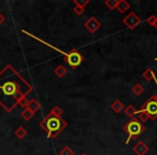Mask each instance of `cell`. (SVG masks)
Segmentation results:
<instances>
[{
    "label": "cell",
    "mask_w": 157,
    "mask_h": 155,
    "mask_svg": "<svg viewBox=\"0 0 157 155\" xmlns=\"http://www.w3.org/2000/svg\"><path fill=\"white\" fill-rule=\"evenodd\" d=\"M84 26H85L90 33H95V31L98 30V28L100 27V23H99L95 17H90L87 22H85Z\"/></svg>",
    "instance_id": "obj_6"
},
{
    "label": "cell",
    "mask_w": 157,
    "mask_h": 155,
    "mask_svg": "<svg viewBox=\"0 0 157 155\" xmlns=\"http://www.w3.org/2000/svg\"><path fill=\"white\" fill-rule=\"evenodd\" d=\"M31 90L33 86L12 66H6L0 72V105L8 112H11Z\"/></svg>",
    "instance_id": "obj_1"
},
{
    "label": "cell",
    "mask_w": 157,
    "mask_h": 155,
    "mask_svg": "<svg viewBox=\"0 0 157 155\" xmlns=\"http://www.w3.org/2000/svg\"><path fill=\"white\" fill-rule=\"evenodd\" d=\"M3 22H5V16H3V15H2V14L0 13V25L2 24V23H3Z\"/></svg>",
    "instance_id": "obj_17"
},
{
    "label": "cell",
    "mask_w": 157,
    "mask_h": 155,
    "mask_svg": "<svg viewBox=\"0 0 157 155\" xmlns=\"http://www.w3.org/2000/svg\"><path fill=\"white\" fill-rule=\"evenodd\" d=\"M60 155H73V151L68 146H65L63 150L60 151Z\"/></svg>",
    "instance_id": "obj_12"
},
{
    "label": "cell",
    "mask_w": 157,
    "mask_h": 155,
    "mask_svg": "<svg viewBox=\"0 0 157 155\" xmlns=\"http://www.w3.org/2000/svg\"><path fill=\"white\" fill-rule=\"evenodd\" d=\"M81 155H86V154H84V153H82V154Z\"/></svg>",
    "instance_id": "obj_18"
},
{
    "label": "cell",
    "mask_w": 157,
    "mask_h": 155,
    "mask_svg": "<svg viewBox=\"0 0 157 155\" xmlns=\"http://www.w3.org/2000/svg\"><path fill=\"white\" fill-rule=\"evenodd\" d=\"M122 108H123V105L120 103V101H115V103L112 105V109H113L114 111H116V112L121 111V110H122Z\"/></svg>",
    "instance_id": "obj_13"
},
{
    "label": "cell",
    "mask_w": 157,
    "mask_h": 155,
    "mask_svg": "<svg viewBox=\"0 0 157 155\" xmlns=\"http://www.w3.org/2000/svg\"><path fill=\"white\" fill-rule=\"evenodd\" d=\"M105 5L108 6V7L110 8V9H113L115 6H117V2H112V1H105Z\"/></svg>",
    "instance_id": "obj_16"
},
{
    "label": "cell",
    "mask_w": 157,
    "mask_h": 155,
    "mask_svg": "<svg viewBox=\"0 0 157 155\" xmlns=\"http://www.w3.org/2000/svg\"><path fill=\"white\" fill-rule=\"evenodd\" d=\"M33 115V112L30 111L29 109H25V111L22 112V116L25 118V120H29Z\"/></svg>",
    "instance_id": "obj_10"
},
{
    "label": "cell",
    "mask_w": 157,
    "mask_h": 155,
    "mask_svg": "<svg viewBox=\"0 0 157 155\" xmlns=\"http://www.w3.org/2000/svg\"><path fill=\"white\" fill-rule=\"evenodd\" d=\"M83 11H84V8L81 7V6H78V5H76V7L74 8V12H75L76 14H78V15L83 13Z\"/></svg>",
    "instance_id": "obj_15"
},
{
    "label": "cell",
    "mask_w": 157,
    "mask_h": 155,
    "mask_svg": "<svg viewBox=\"0 0 157 155\" xmlns=\"http://www.w3.org/2000/svg\"><path fill=\"white\" fill-rule=\"evenodd\" d=\"M128 7H129V6L127 5L125 1H121V2H117V8H118V11H120V12L126 11V9Z\"/></svg>",
    "instance_id": "obj_11"
},
{
    "label": "cell",
    "mask_w": 157,
    "mask_h": 155,
    "mask_svg": "<svg viewBox=\"0 0 157 155\" xmlns=\"http://www.w3.org/2000/svg\"><path fill=\"white\" fill-rule=\"evenodd\" d=\"M15 135L17 136V137L20 138V139H23V138H24L25 136L27 135V131L25 130V129L23 128L22 126H20V127L17 128V130L15 131Z\"/></svg>",
    "instance_id": "obj_9"
},
{
    "label": "cell",
    "mask_w": 157,
    "mask_h": 155,
    "mask_svg": "<svg viewBox=\"0 0 157 155\" xmlns=\"http://www.w3.org/2000/svg\"><path fill=\"white\" fill-rule=\"evenodd\" d=\"M143 111L151 118H156L157 116V101L155 99H151L144 105Z\"/></svg>",
    "instance_id": "obj_5"
},
{
    "label": "cell",
    "mask_w": 157,
    "mask_h": 155,
    "mask_svg": "<svg viewBox=\"0 0 157 155\" xmlns=\"http://www.w3.org/2000/svg\"><path fill=\"white\" fill-rule=\"evenodd\" d=\"M123 129L128 134V139H127V141H126L127 143H128V141L131 139V138L138 137V136L144 130V127L142 126L141 123H140L138 120L132 118L130 122H128L126 125H125Z\"/></svg>",
    "instance_id": "obj_3"
},
{
    "label": "cell",
    "mask_w": 157,
    "mask_h": 155,
    "mask_svg": "<svg viewBox=\"0 0 157 155\" xmlns=\"http://www.w3.org/2000/svg\"><path fill=\"white\" fill-rule=\"evenodd\" d=\"M55 73L57 74V76H59V78H61V76H63L66 73H67V69H66L63 66H58V67L55 69Z\"/></svg>",
    "instance_id": "obj_8"
},
{
    "label": "cell",
    "mask_w": 157,
    "mask_h": 155,
    "mask_svg": "<svg viewBox=\"0 0 157 155\" xmlns=\"http://www.w3.org/2000/svg\"><path fill=\"white\" fill-rule=\"evenodd\" d=\"M67 126L66 122L59 116H56L54 114L50 113L41 123H40V127L46 131L48 138H55L59 133L63 130V128Z\"/></svg>",
    "instance_id": "obj_2"
},
{
    "label": "cell",
    "mask_w": 157,
    "mask_h": 155,
    "mask_svg": "<svg viewBox=\"0 0 157 155\" xmlns=\"http://www.w3.org/2000/svg\"><path fill=\"white\" fill-rule=\"evenodd\" d=\"M65 55H66L65 61L72 68H75L78 66H80L82 61H83V56L76 50H72L71 52H69L68 54Z\"/></svg>",
    "instance_id": "obj_4"
},
{
    "label": "cell",
    "mask_w": 157,
    "mask_h": 155,
    "mask_svg": "<svg viewBox=\"0 0 157 155\" xmlns=\"http://www.w3.org/2000/svg\"><path fill=\"white\" fill-rule=\"evenodd\" d=\"M40 108V105L38 103V101L37 100H30V101H28V105H27V109H29L30 111H33V113H35L36 111H37L38 109Z\"/></svg>",
    "instance_id": "obj_7"
},
{
    "label": "cell",
    "mask_w": 157,
    "mask_h": 155,
    "mask_svg": "<svg viewBox=\"0 0 157 155\" xmlns=\"http://www.w3.org/2000/svg\"><path fill=\"white\" fill-rule=\"evenodd\" d=\"M51 113L54 114V115H56V116H59L61 114V109H59L58 107H55L54 109L51 111Z\"/></svg>",
    "instance_id": "obj_14"
}]
</instances>
